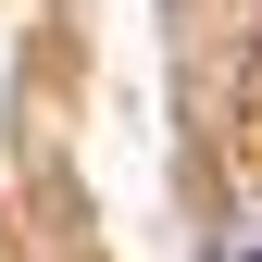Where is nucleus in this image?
<instances>
[{"instance_id":"obj_1","label":"nucleus","mask_w":262,"mask_h":262,"mask_svg":"<svg viewBox=\"0 0 262 262\" xmlns=\"http://www.w3.org/2000/svg\"><path fill=\"white\" fill-rule=\"evenodd\" d=\"M212 262H262V200H237V212L212 225Z\"/></svg>"}]
</instances>
